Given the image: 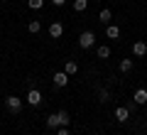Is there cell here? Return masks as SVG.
<instances>
[{"label": "cell", "instance_id": "6da1fadb", "mask_svg": "<svg viewBox=\"0 0 147 135\" xmlns=\"http://www.w3.org/2000/svg\"><path fill=\"white\" fill-rule=\"evenodd\" d=\"M61 125H71V115L66 113V111H59V113H52V115H47V128H52V130H57V128H61Z\"/></svg>", "mask_w": 147, "mask_h": 135}, {"label": "cell", "instance_id": "7a4b0ae2", "mask_svg": "<svg viewBox=\"0 0 147 135\" xmlns=\"http://www.w3.org/2000/svg\"><path fill=\"white\" fill-rule=\"evenodd\" d=\"M93 42H96V35L91 30H84L79 35V47L81 49H91V47H93Z\"/></svg>", "mask_w": 147, "mask_h": 135}, {"label": "cell", "instance_id": "3957f363", "mask_svg": "<svg viewBox=\"0 0 147 135\" xmlns=\"http://www.w3.org/2000/svg\"><path fill=\"white\" fill-rule=\"evenodd\" d=\"M25 101H27L30 106H34V108H37V106H42V94H39V91H37V88L32 86V88H27V96H25Z\"/></svg>", "mask_w": 147, "mask_h": 135}, {"label": "cell", "instance_id": "277c9868", "mask_svg": "<svg viewBox=\"0 0 147 135\" xmlns=\"http://www.w3.org/2000/svg\"><path fill=\"white\" fill-rule=\"evenodd\" d=\"M5 106L10 113H20L22 111V98H17V96H7L5 98Z\"/></svg>", "mask_w": 147, "mask_h": 135}, {"label": "cell", "instance_id": "5b68a950", "mask_svg": "<svg viewBox=\"0 0 147 135\" xmlns=\"http://www.w3.org/2000/svg\"><path fill=\"white\" fill-rule=\"evenodd\" d=\"M115 120L118 123H127V120H130V108H127V106L115 108Z\"/></svg>", "mask_w": 147, "mask_h": 135}, {"label": "cell", "instance_id": "8992f818", "mask_svg": "<svg viewBox=\"0 0 147 135\" xmlns=\"http://www.w3.org/2000/svg\"><path fill=\"white\" fill-rule=\"evenodd\" d=\"M132 54H135V57H145V54H147V42L137 39L135 44H132Z\"/></svg>", "mask_w": 147, "mask_h": 135}, {"label": "cell", "instance_id": "52a82bcc", "mask_svg": "<svg viewBox=\"0 0 147 135\" xmlns=\"http://www.w3.org/2000/svg\"><path fill=\"white\" fill-rule=\"evenodd\" d=\"M66 83H69V74H66V71H57V74H54V86L64 88Z\"/></svg>", "mask_w": 147, "mask_h": 135}, {"label": "cell", "instance_id": "ba28073f", "mask_svg": "<svg viewBox=\"0 0 147 135\" xmlns=\"http://www.w3.org/2000/svg\"><path fill=\"white\" fill-rule=\"evenodd\" d=\"M132 101H135L137 106H145L147 103V88H137L135 96H132Z\"/></svg>", "mask_w": 147, "mask_h": 135}, {"label": "cell", "instance_id": "9c48e42d", "mask_svg": "<svg viewBox=\"0 0 147 135\" xmlns=\"http://www.w3.org/2000/svg\"><path fill=\"white\" fill-rule=\"evenodd\" d=\"M105 37L108 39H118L120 37V27L118 25H105Z\"/></svg>", "mask_w": 147, "mask_h": 135}, {"label": "cell", "instance_id": "30bf717a", "mask_svg": "<svg viewBox=\"0 0 147 135\" xmlns=\"http://www.w3.org/2000/svg\"><path fill=\"white\" fill-rule=\"evenodd\" d=\"M49 35H52L54 39H59V37L64 35V27H61V22H52V25H49Z\"/></svg>", "mask_w": 147, "mask_h": 135}, {"label": "cell", "instance_id": "8fae6325", "mask_svg": "<svg viewBox=\"0 0 147 135\" xmlns=\"http://www.w3.org/2000/svg\"><path fill=\"white\" fill-rule=\"evenodd\" d=\"M132 64H135L132 59H120V71L123 74H130L132 71Z\"/></svg>", "mask_w": 147, "mask_h": 135}, {"label": "cell", "instance_id": "7c38bea8", "mask_svg": "<svg viewBox=\"0 0 147 135\" xmlns=\"http://www.w3.org/2000/svg\"><path fill=\"white\" fill-rule=\"evenodd\" d=\"M64 71H66L69 76H74V74L79 71V64H76V62H66V64H64Z\"/></svg>", "mask_w": 147, "mask_h": 135}, {"label": "cell", "instance_id": "4fadbf2b", "mask_svg": "<svg viewBox=\"0 0 147 135\" xmlns=\"http://www.w3.org/2000/svg\"><path fill=\"white\" fill-rule=\"evenodd\" d=\"M98 20L103 22V25H110V20H113V12H110V10H100V15H98Z\"/></svg>", "mask_w": 147, "mask_h": 135}, {"label": "cell", "instance_id": "5bb4252c", "mask_svg": "<svg viewBox=\"0 0 147 135\" xmlns=\"http://www.w3.org/2000/svg\"><path fill=\"white\" fill-rule=\"evenodd\" d=\"M96 54H98V59H108V57H110V47H105V44H100V47L96 49Z\"/></svg>", "mask_w": 147, "mask_h": 135}, {"label": "cell", "instance_id": "9a60e30c", "mask_svg": "<svg viewBox=\"0 0 147 135\" xmlns=\"http://www.w3.org/2000/svg\"><path fill=\"white\" fill-rule=\"evenodd\" d=\"M88 7V0H74V10L76 12H84Z\"/></svg>", "mask_w": 147, "mask_h": 135}, {"label": "cell", "instance_id": "2e32d148", "mask_svg": "<svg viewBox=\"0 0 147 135\" xmlns=\"http://www.w3.org/2000/svg\"><path fill=\"white\" fill-rule=\"evenodd\" d=\"M27 30H30V32H32V35H37V32L42 30V22H39V20H32V22H30V25H27Z\"/></svg>", "mask_w": 147, "mask_h": 135}, {"label": "cell", "instance_id": "e0dca14e", "mask_svg": "<svg viewBox=\"0 0 147 135\" xmlns=\"http://www.w3.org/2000/svg\"><path fill=\"white\" fill-rule=\"evenodd\" d=\"M98 101H100V103H108V101H110V91H108V88H100V91H98Z\"/></svg>", "mask_w": 147, "mask_h": 135}, {"label": "cell", "instance_id": "ac0fdd59", "mask_svg": "<svg viewBox=\"0 0 147 135\" xmlns=\"http://www.w3.org/2000/svg\"><path fill=\"white\" fill-rule=\"evenodd\" d=\"M42 5H44V0H27V7H32V10H39Z\"/></svg>", "mask_w": 147, "mask_h": 135}, {"label": "cell", "instance_id": "d6986e66", "mask_svg": "<svg viewBox=\"0 0 147 135\" xmlns=\"http://www.w3.org/2000/svg\"><path fill=\"white\" fill-rule=\"evenodd\" d=\"M57 135H71V133H69L66 125H61V128H57Z\"/></svg>", "mask_w": 147, "mask_h": 135}, {"label": "cell", "instance_id": "ffe728a7", "mask_svg": "<svg viewBox=\"0 0 147 135\" xmlns=\"http://www.w3.org/2000/svg\"><path fill=\"white\" fill-rule=\"evenodd\" d=\"M52 3H54V5H57V7H61L64 3H66V0H52Z\"/></svg>", "mask_w": 147, "mask_h": 135}, {"label": "cell", "instance_id": "44dd1931", "mask_svg": "<svg viewBox=\"0 0 147 135\" xmlns=\"http://www.w3.org/2000/svg\"><path fill=\"white\" fill-rule=\"evenodd\" d=\"M0 3H5V0H0Z\"/></svg>", "mask_w": 147, "mask_h": 135}]
</instances>
